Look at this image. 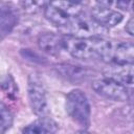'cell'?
I'll use <instances>...</instances> for the list:
<instances>
[{
  "label": "cell",
  "mask_w": 134,
  "mask_h": 134,
  "mask_svg": "<svg viewBox=\"0 0 134 134\" xmlns=\"http://www.w3.org/2000/svg\"><path fill=\"white\" fill-rule=\"evenodd\" d=\"M64 49L73 58L80 60H103L109 62L112 54L113 43L102 37L75 38L63 37Z\"/></svg>",
  "instance_id": "cell-1"
},
{
  "label": "cell",
  "mask_w": 134,
  "mask_h": 134,
  "mask_svg": "<svg viewBox=\"0 0 134 134\" xmlns=\"http://www.w3.org/2000/svg\"><path fill=\"white\" fill-rule=\"evenodd\" d=\"M82 14V4L68 1H52L45 6V17L59 27H66L74 18Z\"/></svg>",
  "instance_id": "cell-2"
},
{
  "label": "cell",
  "mask_w": 134,
  "mask_h": 134,
  "mask_svg": "<svg viewBox=\"0 0 134 134\" xmlns=\"http://www.w3.org/2000/svg\"><path fill=\"white\" fill-rule=\"evenodd\" d=\"M66 110L70 117L83 127L90 121V105L85 93L80 89L71 90L66 97Z\"/></svg>",
  "instance_id": "cell-3"
},
{
  "label": "cell",
  "mask_w": 134,
  "mask_h": 134,
  "mask_svg": "<svg viewBox=\"0 0 134 134\" xmlns=\"http://www.w3.org/2000/svg\"><path fill=\"white\" fill-rule=\"evenodd\" d=\"M68 31L67 36L75 38H93L100 37L105 31V28L97 24L92 17H88L85 14H80L74 18L66 27Z\"/></svg>",
  "instance_id": "cell-4"
},
{
  "label": "cell",
  "mask_w": 134,
  "mask_h": 134,
  "mask_svg": "<svg viewBox=\"0 0 134 134\" xmlns=\"http://www.w3.org/2000/svg\"><path fill=\"white\" fill-rule=\"evenodd\" d=\"M92 88L96 93L113 100L124 102L129 98V91L125 85L108 77L94 81Z\"/></svg>",
  "instance_id": "cell-5"
},
{
  "label": "cell",
  "mask_w": 134,
  "mask_h": 134,
  "mask_svg": "<svg viewBox=\"0 0 134 134\" xmlns=\"http://www.w3.org/2000/svg\"><path fill=\"white\" fill-rule=\"evenodd\" d=\"M28 95L32 110L38 115H43L46 111V93L44 85L40 77L30 75L28 81Z\"/></svg>",
  "instance_id": "cell-6"
},
{
  "label": "cell",
  "mask_w": 134,
  "mask_h": 134,
  "mask_svg": "<svg viewBox=\"0 0 134 134\" xmlns=\"http://www.w3.org/2000/svg\"><path fill=\"white\" fill-rule=\"evenodd\" d=\"M91 17L97 24H99L104 28L113 27L122 20V15L119 12L105 6L104 3H98L92 8Z\"/></svg>",
  "instance_id": "cell-7"
},
{
  "label": "cell",
  "mask_w": 134,
  "mask_h": 134,
  "mask_svg": "<svg viewBox=\"0 0 134 134\" xmlns=\"http://www.w3.org/2000/svg\"><path fill=\"white\" fill-rule=\"evenodd\" d=\"M105 77L114 80L120 84H134V62L124 64H111L104 70Z\"/></svg>",
  "instance_id": "cell-8"
},
{
  "label": "cell",
  "mask_w": 134,
  "mask_h": 134,
  "mask_svg": "<svg viewBox=\"0 0 134 134\" xmlns=\"http://www.w3.org/2000/svg\"><path fill=\"white\" fill-rule=\"evenodd\" d=\"M38 43L40 48L49 54H58L62 49H64L63 37H60L53 32H46L41 35Z\"/></svg>",
  "instance_id": "cell-9"
},
{
  "label": "cell",
  "mask_w": 134,
  "mask_h": 134,
  "mask_svg": "<svg viewBox=\"0 0 134 134\" xmlns=\"http://www.w3.org/2000/svg\"><path fill=\"white\" fill-rule=\"evenodd\" d=\"M57 124L48 117H40L23 129L22 134H55Z\"/></svg>",
  "instance_id": "cell-10"
},
{
  "label": "cell",
  "mask_w": 134,
  "mask_h": 134,
  "mask_svg": "<svg viewBox=\"0 0 134 134\" xmlns=\"http://www.w3.org/2000/svg\"><path fill=\"white\" fill-rule=\"evenodd\" d=\"M18 18L15 12L8 6H1V34L2 36L6 35L10 31V29L15 26Z\"/></svg>",
  "instance_id": "cell-11"
},
{
  "label": "cell",
  "mask_w": 134,
  "mask_h": 134,
  "mask_svg": "<svg viewBox=\"0 0 134 134\" xmlns=\"http://www.w3.org/2000/svg\"><path fill=\"white\" fill-rule=\"evenodd\" d=\"M12 124H13L12 113L4 106V104H1V134H4L5 131L10 128Z\"/></svg>",
  "instance_id": "cell-12"
},
{
  "label": "cell",
  "mask_w": 134,
  "mask_h": 134,
  "mask_svg": "<svg viewBox=\"0 0 134 134\" xmlns=\"http://www.w3.org/2000/svg\"><path fill=\"white\" fill-rule=\"evenodd\" d=\"M21 4L23 5L24 9H26V10H28V12H36L38 8L46 6L47 3H45V2H38V1H25V2H21Z\"/></svg>",
  "instance_id": "cell-13"
},
{
  "label": "cell",
  "mask_w": 134,
  "mask_h": 134,
  "mask_svg": "<svg viewBox=\"0 0 134 134\" xmlns=\"http://www.w3.org/2000/svg\"><path fill=\"white\" fill-rule=\"evenodd\" d=\"M126 30L128 31V34H130L131 36H134V16L128 21L127 25H126Z\"/></svg>",
  "instance_id": "cell-14"
},
{
  "label": "cell",
  "mask_w": 134,
  "mask_h": 134,
  "mask_svg": "<svg viewBox=\"0 0 134 134\" xmlns=\"http://www.w3.org/2000/svg\"><path fill=\"white\" fill-rule=\"evenodd\" d=\"M76 134H90V133H88V132H86V131H80V132H77Z\"/></svg>",
  "instance_id": "cell-15"
}]
</instances>
